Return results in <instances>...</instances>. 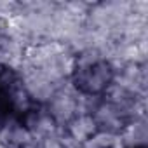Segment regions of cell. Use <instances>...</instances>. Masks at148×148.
Here are the masks:
<instances>
[{"label":"cell","instance_id":"4","mask_svg":"<svg viewBox=\"0 0 148 148\" xmlns=\"http://www.w3.org/2000/svg\"><path fill=\"white\" fill-rule=\"evenodd\" d=\"M37 148H71V145L64 139V136L61 132H56V134H51V136L38 139Z\"/></svg>","mask_w":148,"mask_h":148},{"label":"cell","instance_id":"5","mask_svg":"<svg viewBox=\"0 0 148 148\" xmlns=\"http://www.w3.org/2000/svg\"><path fill=\"white\" fill-rule=\"evenodd\" d=\"M124 148H146V145H131V146H124Z\"/></svg>","mask_w":148,"mask_h":148},{"label":"cell","instance_id":"1","mask_svg":"<svg viewBox=\"0 0 148 148\" xmlns=\"http://www.w3.org/2000/svg\"><path fill=\"white\" fill-rule=\"evenodd\" d=\"M117 80V64L98 47H84L73 54L68 86L82 99H99Z\"/></svg>","mask_w":148,"mask_h":148},{"label":"cell","instance_id":"3","mask_svg":"<svg viewBox=\"0 0 148 148\" xmlns=\"http://www.w3.org/2000/svg\"><path fill=\"white\" fill-rule=\"evenodd\" d=\"M98 132L99 131H98V127L94 124V119L87 112V108L79 112L61 129V134L64 136V139L71 146H77V148H84Z\"/></svg>","mask_w":148,"mask_h":148},{"label":"cell","instance_id":"2","mask_svg":"<svg viewBox=\"0 0 148 148\" xmlns=\"http://www.w3.org/2000/svg\"><path fill=\"white\" fill-rule=\"evenodd\" d=\"M38 139L18 117H5L0 122V148H37Z\"/></svg>","mask_w":148,"mask_h":148}]
</instances>
